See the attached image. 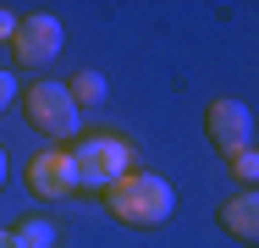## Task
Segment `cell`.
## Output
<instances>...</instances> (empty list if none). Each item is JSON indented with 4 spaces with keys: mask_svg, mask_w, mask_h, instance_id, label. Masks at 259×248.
<instances>
[{
    "mask_svg": "<svg viewBox=\"0 0 259 248\" xmlns=\"http://www.w3.org/2000/svg\"><path fill=\"white\" fill-rule=\"evenodd\" d=\"M100 204L121 221V226H138V232H149V226H165L171 221V210H177V193H171V182L160 177V171H127V177H116L110 188L100 193Z\"/></svg>",
    "mask_w": 259,
    "mask_h": 248,
    "instance_id": "7a4b0ae2",
    "label": "cell"
},
{
    "mask_svg": "<svg viewBox=\"0 0 259 248\" xmlns=\"http://www.w3.org/2000/svg\"><path fill=\"white\" fill-rule=\"evenodd\" d=\"M6 105H17V83H11V72H0V110Z\"/></svg>",
    "mask_w": 259,
    "mask_h": 248,
    "instance_id": "7c38bea8",
    "label": "cell"
},
{
    "mask_svg": "<svg viewBox=\"0 0 259 248\" xmlns=\"http://www.w3.org/2000/svg\"><path fill=\"white\" fill-rule=\"evenodd\" d=\"M11 237H17V248H55V226L45 215H22L11 226Z\"/></svg>",
    "mask_w": 259,
    "mask_h": 248,
    "instance_id": "ba28073f",
    "label": "cell"
},
{
    "mask_svg": "<svg viewBox=\"0 0 259 248\" xmlns=\"http://www.w3.org/2000/svg\"><path fill=\"white\" fill-rule=\"evenodd\" d=\"M61 22L50 11H33V17H17V33H11V61L28 66V72H45L55 55H61Z\"/></svg>",
    "mask_w": 259,
    "mask_h": 248,
    "instance_id": "5b68a950",
    "label": "cell"
},
{
    "mask_svg": "<svg viewBox=\"0 0 259 248\" xmlns=\"http://www.w3.org/2000/svg\"><path fill=\"white\" fill-rule=\"evenodd\" d=\"M66 94H72L77 110H83V105H100V99H105V77H100V72H77V77L66 83Z\"/></svg>",
    "mask_w": 259,
    "mask_h": 248,
    "instance_id": "9c48e42d",
    "label": "cell"
},
{
    "mask_svg": "<svg viewBox=\"0 0 259 248\" xmlns=\"http://www.w3.org/2000/svg\"><path fill=\"white\" fill-rule=\"evenodd\" d=\"M215 226H221V232H232L237 243H259V193H254V188H243V193L221 198Z\"/></svg>",
    "mask_w": 259,
    "mask_h": 248,
    "instance_id": "52a82bcc",
    "label": "cell"
},
{
    "mask_svg": "<svg viewBox=\"0 0 259 248\" xmlns=\"http://www.w3.org/2000/svg\"><path fill=\"white\" fill-rule=\"evenodd\" d=\"M11 33H17V11L0 6V45H11Z\"/></svg>",
    "mask_w": 259,
    "mask_h": 248,
    "instance_id": "8fae6325",
    "label": "cell"
},
{
    "mask_svg": "<svg viewBox=\"0 0 259 248\" xmlns=\"http://www.w3.org/2000/svg\"><path fill=\"white\" fill-rule=\"evenodd\" d=\"M0 248H17V237H11V232H6V226H0Z\"/></svg>",
    "mask_w": 259,
    "mask_h": 248,
    "instance_id": "4fadbf2b",
    "label": "cell"
},
{
    "mask_svg": "<svg viewBox=\"0 0 259 248\" xmlns=\"http://www.w3.org/2000/svg\"><path fill=\"white\" fill-rule=\"evenodd\" d=\"M28 193L33 198H72L77 193V171L66 149H45L28 160Z\"/></svg>",
    "mask_w": 259,
    "mask_h": 248,
    "instance_id": "8992f818",
    "label": "cell"
},
{
    "mask_svg": "<svg viewBox=\"0 0 259 248\" xmlns=\"http://www.w3.org/2000/svg\"><path fill=\"white\" fill-rule=\"evenodd\" d=\"M72 171H77V193H105L116 177L138 171V144L127 133H110V127H94V133H77L72 144Z\"/></svg>",
    "mask_w": 259,
    "mask_h": 248,
    "instance_id": "6da1fadb",
    "label": "cell"
},
{
    "mask_svg": "<svg viewBox=\"0 0 259 248\" xmlns=\"http://www.w3.org/2000/svg\"><path fill=\"white\" fill-rule=\"evenodd\" d=\"M226 166H232V177H237V188H254V177H259V154H254V149H243V154H232Z\"/></svg>",
    "mask_w": 259,
    "mask_h": 248,
    "instance_id": "30bf717a",
    "label": "cell"
},
{
    "mask_svg": "<svg viewBox=\"0 0 259 248\" xmlns=\"http://www.w3.org/2000/svg\"><path fill=\"white\" fill-rule=\"evenodd\" d=\"M0 188H6V149H0Z\"/></svg>",
    "mask_w": 259,
    "mask_h": 248,
    "instance_id": "5bb4252c",
    "label": "cell"
},
{
    "mask_svg": "<svg viewBox=\"0 0 259 248\" xmlns=\"http://www.w3.org/2000/svg\"><path fill=\"white\" fill-rule=\"evenodd\" d=\"M17 110H22V121H28L39 138H50L55 149H66L83 133V110L72 105L66 83H50V77H28V83L17 89Z\"/></svg>",
    "mask_w": 259,
    "mask_h": 248,
    "instance_id": "3957f363",
    "label": "cell"
},
{
    "mask_svg": "<svg viewBox=\"0 0 259 248\" xmlns=\"http://www.w3.org/2000/svg\"><path fill=\"white\" fill-rule=\"evenodd\" d=\"M204 133H209V144H215V154L232 160V154L254 149V110L243 99L221 94V99H209V110H204Z\"/></svg>",
    "mask_w": 259,
    "mask_h": 248,
    "instance_id": "277c9868",
    "label": "cell"
}]
</instances>
